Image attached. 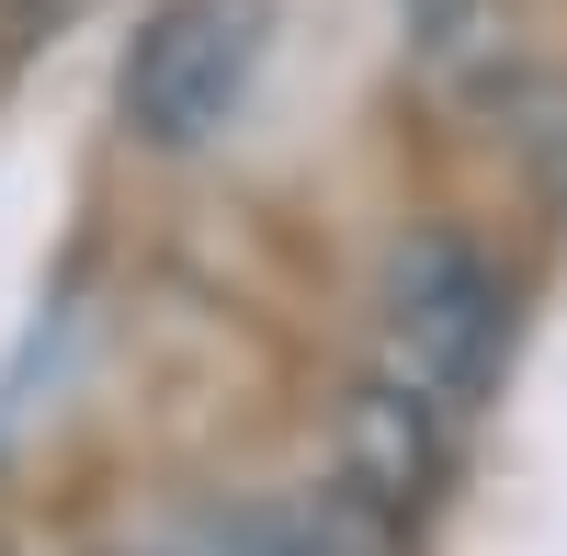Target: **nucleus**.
I'll use <instances>...</instances> for the list:
<instances>
[{"label":"nucleus","mask_w":567,"mask_h":556,"mask_svg":"<svg viewBox=\"0 0 567 556\" xmlns=\"http://www.w3.org/2000/svg\"><path fill=\"white\" fill-rule=\"evenodd\" d=\"M409 45L420 69L454 80V91H499L511 80V0H409Z\"/></svg>","instance_id":"nucleus-4"},{"label":"nucleus","mask_w":567,"mask_h":556,"mask_svg":"<svg viewBox=\"0 0 567 556\" xmlns=\"http://www.w3.org/2000/svg\"><path fill=\"white\" fill-rule=\"evenodd\" d=\"M250 80H261V0H159L114 69V103L136 148L194 159L239 125Z\"/></svg>","instance_id":"nucleus-2"},{"label":"nucleus","mask_w":567,"mask_h":556,"mask_svg":"<svg viewBox=\"0 0 567 556\" xmlns=\"http://www.w3.org/2000/svg\"><path fill=\"white\" fill-rule=\"evenodd\" d=\"M454 409L443 398H420V387H398L386 363H363V387H352V409H341V488L363 500L374 523H398V512H420V500L443 488V454H454Z\"/></svg>","instance_id":"nucleus-3"},{"label":"nucleus","mask_w":567,"mask_h":556,"mask_svg":"<svg viewBox=\"0 0 567 556\" xmlns=\"http://www.w3.org/2000/svg\"><path fill=\"white\" fill-rule=\"evenodd\" d=\"M499 352H511V285H499V261L477 239H454V227L398 239L386 285H374V363L465 421V409L488 398Z\"/></svg>","instance_id":"nucleus-1"}]
</instances>
